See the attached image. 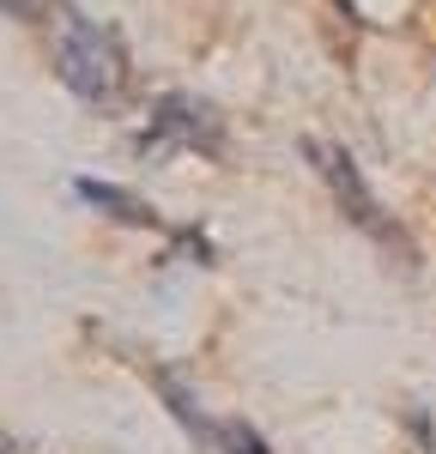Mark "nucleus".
I'll return each mask as SVG.
<instances>
[{"label":"nucleus","mask_w":436,"mask_h":454,"mask_svg":"<svg viewBox=\"0 0 436 454\" xmlns=\"http://www.w3.org/2000/svg\"><path fill=\"white\" fill-rule=\"evenodd\" d=\"M73 188H79V200H91V207H104L109 218H121V224H145V231H158V212L145 207L140 194H128V188H115V182H91V176H79Z\"/></svg>","instance_id":"obj_5"},{"label":"nucleus","mask_w":436,"mask_h":454,"mask_svg":"<svg viewBox=\"0 0 436 454\" xmlns=\"http://www.w3.org/2000/svg\"><path fill=\"white\" fill-rule=\"evenodd\" d=\"M158 394L170 400L176 424H188V430H194L206 449H218V454H267V442L254 436L249 424H237V419H206V412H200V400H194V394H182L170 376H158Z\"/></svg>","instance_id":"obj_4"},{"label":"nucleus","mask_w":436,"mask_h":454,"mask_svg":"<svg viewBox=\"0 0 436 454\" xmlns=\"http://www.w3.org/2000/svg\"><path fill=\"white\" fill-rule=\"evenodd\" d=\"M49 49H55V73L73 98L85 104H109L121 85H128V49L115 43L109 25L85 19L73 0L49 6Z\"/></svg>","instance_id":"obj_1"},{"label":"nucleus","mask_w":436,"mask_h":454,"mask_svg":"<svg viewBox=\"0 0 436 454\" xmlns=\"http://www.w3.org/2000/svg\"><path fill=\"white\" fill-rule=\"evenodd\" d=\"M303 152H309V164L322 170V182L333 188V200L346 207V218L358 224L363 237H376V243L394 248L400 261H412V243H406V231H400L394 218L382 212V200L370 194V182H363V170L352 164V152H346V145H327V140H303Z\"/></svg>","instance_id":"obj_2"},{"label":"nucleus","mask_w":436,"mask_h":454,"mask_svg":"<svg viewBox=\"0 0 436 454\" xmlns=\"http://www.w3.org/2000/svg\"><path fill=\"white\" fill-rule=\"evenodd\" d=\"M31 6H36V0H0V12H6V19H25Z\"/></svg>","instance_id":"obj_6"},{"label":"nucleus","mask_w":436,"mask_h":454,"mask_svg":"<svg viewBox=\"0 0 436 454\" xmlns=\"http://www.w3.org/2000/svg\"><path fill=\"white\" fill-rule=\"evenodd\" d=\"M218 140H224V128H218V115L200 104V98H182V91L158 98L145 145H188V152H218Z\"/></svg>","instance_id":"obj_3"}]
</instances>
